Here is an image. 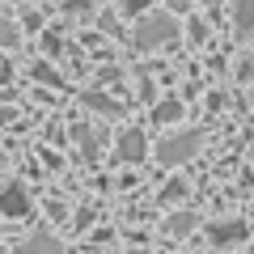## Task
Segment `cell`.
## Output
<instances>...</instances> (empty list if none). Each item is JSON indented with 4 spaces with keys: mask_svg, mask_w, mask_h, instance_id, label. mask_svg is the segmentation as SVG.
I'll use <instances>...</instances> for the list:
<instances>
[{
    "mask_svg": "<svg viewBox=\"0 0 254 254\" xmlns=\"http://www.w3.org/2000/svg\"><path fill=\"white\" fill-rule=\"evenodd\" d=\"M203 148V131H174V136H165L161 144H157V161L161 165H182V161H190V157Z\"/></svg>",
    "mask_w": 254,
    "mask_h": 254,
    "instance_id": "1",
    "label": "cell"
},
{
    "mask_svg": "<svg viewBox=\"0 0 254 254\" xmlns=\"http://www.w3.org/2000/svg\"><path fill=\"white\" fill-rule=\"evenodd\" d=\"M178 38V21L170 17V13H153V17H144L136 26V47L140 51H153V47H165Z\"/></svg>",
    "mask_w": 254,
    "mask_h": 254,
    "instance_id": "2",
    "label": "cell"
},
{
    "mask_svg": "<svg viewBox=\"0 0 254 254\" xmlns=\"http://www.w3.org/2000/svg\"><path fill=\"white\" fill-rule=\"evenodd\" d=\"M0 212H4V216H26L30 212V190L21 187V182H4V187H0Z\"/></svg>",
    "mask_w": 254,
    "mask_h": 254,
    "instance_id": "3",
    "label": "cell"
},
{
    "mask_svg": "<svg viewBox=\"0 0 254 254\" xmlns=\"http://www.w3.org/2000/svg\"><path fill=\"white\" fill-rule=\"evenodd\" d=\"M144 131H136V127H131V131H123V136H119V144H115V157L119 161H144Z\"/></svg>",
    "mask_w": 254,
    "mask_h": 254,
    "instance_id": "4",
    "label": "cell"
},
{
    "mask_svg": "<svg viewBox=\"0 0 254 254\" xmlns=\"http://www.w3.org/2000/svg\"><path fill=\"white\" fill-rule=\"evenodd\" d=\"M21 254H64V246L55 242V237L47 233V229H38V233H30V237H26Z\"/></svg>",
    "mask_w": 254,
    "mask_h": 254,
    "instance_id": "5",
    "label": "cell"
},
{
    "mask_svg": "<svg viewBox=\"0 0 254 254\" xmlns=\"http://www.w3.org/2000/svg\"><path fill=\"white\" fill-rule=\"evenodd\" d=\"M242 237H246V225H242V220H225V225H212V242H216V246L242 242Z\"/></svg>",
    "mask_w": 254,
    "mask_h": 254,
    "instance_id": "6",
    "label": "cell"
},
{
    "mask_svg": "<svg viewBox=\"0 0 254 254\" xmlns=\"http://www.w3.org/2000/svg\"><path fill=\"white\" fill-rule=\"evenodd\" d=\"M233 21L242 34H250L254 30V0H233Z\"/></svg>",
    "mask_w": 254,
    "mask_h": 254,
    "instance_id": "7",
    "label": "cell"
},
{
    "mask_svg": "<svg viewBox=\"0 0 254 254\" xmlns=\"http://www.w3.org/2000/svg\"><path fill=\"white\" fill-rule=\"evenodd\" d=\"M93 9H98V0H68V4H64L68 17H89Z\"/></svg>",
    "mask_w": 254,
    "mask_h": 254,
    "instance_id": "8",
    "label": "cell"
},
{
    "mask_svg": "<svg viewBox=\"0 0 254 254\" xmlns=\"http://www.w3.org/2000/svg\"><path fill=\"white\" fill-rule=\"evenodd\" d=\"M85 106H93V110H102V115H110V110H115V102L102 98V93H85Z\"/></svg>",
    "mask_w": 254,
    "mask_h": 254,
    "instance_id": "9",
    "label": "cell"
},
{
    "mask_svg": "<svg viewBox=\"0 0 254 254\" xmlns=\"http://www.w3.org/2000/svg\"><path fill=\"white\" fill-rule=\"evenodd\" d=\"M170 229L174 233H190V229H195V216H190V212H178V216L170 220Z\"/></svg>",
    "mask_w": 254,
    "mask_h": 254,
    "instance_id": "10",
    "label": "cell"
},
{
    "mask_svg": "<svg viewBox=\"0 0 254 254\" xmlns=\"http://www.w3.org/2000/svg\"><path fill=\"white\" fill-rule=\"evenodd\" d=\"M13 43H17V30H13L9 21L0 17V47H13Z\"/></svg>",
    "mask_w": 254,
    "mask_h": 254,
    "instance_id": "11",
    "label": "cell"
},
{
    "mask_svg": "<svg viewBox=\"0 0 254 254\" xmlns=\"http://www.w3.org/2000/svg\"><path fill=\"white\" fill-rule=\"evenodd\" d=\"M157 119H178V102H161V106H157Z\"/></svg>",
    "mask_w": 254,
    "mask_h": 254,
    "instance_id": "12",
    "label": "cell"
},
{
    "mask_svg": "<svg viewBox=\"0 0 254 254\" xmlns=\"http://www.w3.org/2000/svg\"><path fill=\"white\" fill-rule=\"evenodd\" d=\"M148 4H153V0H123L127 13H140V9H148Z\"/></svg>",
    "mask_w": 254,
    "mask_h": 254,
    "instance_id": "13",
    "label": "cell"
},
{
    "mask_svg": "<svg viewBox=\"0 0 254 254\" xmlns=\"http://www.w3.org/2000/svg\"><path fill=\"white\" fill-rule=\"evenodd\" d=\"M182 190H187V187H182V182H170V187H165V199H178Z\"/></svg>",
    "mask_w": 254,
    "mask_h": 254,
    "instance_id": "14",
    "label": "cell"
}]
</instances>
